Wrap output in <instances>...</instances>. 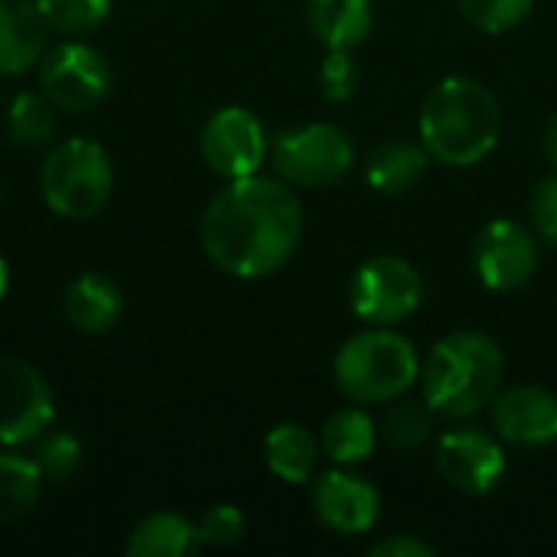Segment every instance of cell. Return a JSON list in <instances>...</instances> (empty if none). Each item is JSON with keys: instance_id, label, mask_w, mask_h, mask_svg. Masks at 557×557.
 <instances>
[{"instance_id": "1", "label": "cell", "mask_w": 557, "mask_h": 557, "mask_svg": "<svg viewBox=\"0 0 557 557\" xmlns=\"http://www.w3.org/2000/svg\"><path fill=\"white\" fill-rule=\"evenodd\" d=\"M304 238V206L281 176H242L209 199L199 219L206 258L228 277L258 281L281 271Z\"/></svg>"}, {"instance_id": "2", "label": "cell", "mask_w": 557, "mask_h": 557, "mask_svg": "<svg viewBox=\"0 0 557 557\" xmlns=\"http://www.w3.org/2000/svg\"><path fill=\"white\" fill-rule=\"evenodd\" d=\"M418 134L431 160L444 166H476L503 137L499 98L470 75L441 78L421 104Z\"/></svg>"}, {"instance_id": "3", "label": "cell", "mask_w": 557, "mask_h": 557, "mask_svg": "<svg viewBox=\"0 0 557 557\" xmlns=\"http://www.w3.org/2000/svg\"><path fill=\"white\" fill-rule=\"evenodd\" d=\"M506 356L499 343L476 330H457L434 343L421 362V398L444 421H470L503 388Z\"/></svg>"}, {"instance_id": "4", "label": "cell", "mask_w": 557, "mask_h": 557, "mask_svg": "<svg viewBox=\"0 0 557 557\" xmlns=\"http://www.w3.org/2000/svg\"><path fill=\"white\" fill-rule=\"evenodd\" d=\"M333 379L349 401L385 405L401 398L421 379V356L398 330L372 326L339 346L333 359Z\"/></svg>"}, {"instance_id": "5", "label": "cell", "mask_w": 557, "mask_h": 557, "mask_svg": "<svg viewBox=\"0 0 557 557\" xmlns=\"http://www.w3.org/2000/svg\"><path fill=\"white\" fill-rule=\"evenodd\" d=\"M114 193L111 153L91 137H69L49 147L39 166V196L59 219H95Z\"/></svg>"}, {"instance_id": "6", "label": "cell", "mask_w": 557, "mask_h": 557, "mask_svg": "<svg viewBox=\"0 0 557 557\" xmlns=\"http://www.w3.org/2000/svg\"><path fill=\"white\" fill-rule=\"evenodd\" d=\"M271 163L284 183L300 189H323L352 170L356 147L343 127L313 121L281 131L271 140Z\"/></svg>"}, {"instance_id": "7", "label": "cell", "mask_w": 557, "mask_h": 557, "mask_svg": "<svg viewBox=\"0 0 557 557\" xmlns=\"http://www.w3.org/2000/svg\"><path fill=\"white\" fill-rule=\"evenodd\" d=\"M424 300V281L418 268L398 255H375L359 264L349 281L352 313L372 326H395L418 313Z\"/></svg>"}, {"instance_id": "8", "label": "cell", "mask_w": 557, "mask_h": 557, "mask_svg": "<svg viewBox=\"0 0 557 557\" xmlns=\"http://www.w3.org/2000/svg\"><path fill=\"white\" fill-rule=\"evenodd\" d=\"M39 88L59 111H88L111 91V65L101 49L75 36L46 46L39 59Z\"/></svg>"}, {"instance_id": "9", "label": "cell", "mask_w": 557, "mask_h": 557, "mask_svg": "<svg viewBox=\"0 0 557 557\" xmlns=\"http://www.w3.org/2000/svg\"><path fill=\"white\" fill-rule=\"evenodd\" d=\"M199 150L206 166L222 180H242L261 173L271 157V140L255 111L242 104H225L209 114L199 134Z\"/></svg>"}, {"instance_id": "10", "label": "cell", "mask_w": 557, "mask_h": 557, "mask_svg": "<svg viewBox=\"0 0 557 557\" xmlns=\"http://www.w3.org/2000/svg\"><path fill=\"white\" fill-rule=\"evenodd\" d=\"M542 261L539 235L519 219H493L473 238V271L493 294L525 287Z\"/></svg>"}, {"instance_id": "11", "label": "cell", "mask_w": 557, "mask_h": 557, "mask_svg": "<svg viewBox=\"0 0 557 557\" xmlns=\"http://www.w3.org/2000/svg\"><path fill=\"white\" fill-rule=\"evenodd\" d=\"M55 421V395L39 369L0 356V447H23Z\"/></svg>"}, {"instance_id": "12", "label": "cell", "mask_w": 557, "mask_h": 557, "mask_svg": "<svg viewBox=\"0 0 557 557\" xmlns=\"http://www.w3.org/2000/svg\"><path fill=\"white\" fill-rule=\"evenodd\" d=\"M434 467L447 486L467 496L493 493L506 476V450L499 434L460 424L437 437L434 444Z\"/></svg>"}, {"instance_id": "13", "label": "cell", "mask_w": 557, "mask_h": 557, "mask_svg": "<svg viewBox=\"0 0 557 557\" xmlns=\"http://www.w3.org/2000/svg\"><path fill=\"white\" fill-rule=\"evenodd\" d=\"M313 512L336 535H366L379 525L382 496L369 480L339 467L313 480Z\"/></svg>"}, {"instance_id": "14", "label": "cell", "mask_w": 557, "mask_h": 557, "mask_svg": "<svg viewBox=\"0 0 557 557\" xmlns=\"http://www.w3.org/2000/svg\"><path fill=\"white\" fill-rule=\"evenodd\" d=\"M490 418L499 441L512 447H548L557 441V395L542 385L499 388Z\"/></svg>"}, {"instance_id": "15", "label": "cell", "mask_w": 557, "mask_h": 557, "mask_svg": "<svg viewBox=\"0 0 557 557\" xmlns=\"http://www.w3.org/2000/svg\"><path fill=\"white\" fill-rule=\"evenodd\" d=\"M49 26L36 0H0V78H16L39 65Z\"/></svg>"}, {"instance_id": "16", "label": "cell", "mask_w": 557, "mask_h": 557, "mask_svg": "<svg viewBox=\"0 0 557 557\" xmlns=\"http://www.w3.org/2000/svg\"><path fill=\"white\" fill-rule=\"evenodd\" d=\"M62 313L78 333L101 336L117 326L124 313V294L114 277L101 271H85L75 281H69L62 294Z\"/></svg>"}, {"instance_id": "17", "label": "cell", "mask_w": 557, "mask_h": 557, "mask_svg": "<svg viewBox=\"0 0 557 557\" xmlns=\"http://www.w3.org/2000/svg\"><path fill=\"white\" fill-rule=\"evenodd\" d=\"M372 20V0H307V26L326 49L362 46Z\"/></svg>"}, {"instance_id": "18", "label": "cell", "mask_w": 557, "mask_h": 557, "mask_svg": "<svg viewBox=\"0 0 557 557\" xmlns=\"http://www.w3.org/2000/svg\"><path fill=\"white\" fill-rule=\"evenodd\" d=\"M428 160H431V153L424 150V144L392 137V140L379 144L375 153L369 157L366 183L382 196H401L421 183V176L428 173Z\"/></svg>"}, {"instance_id": "19", "label": "cell", "mask_w": 557, "mask_h": 557, "mask_svg": "<svg viewBox=\"0 0 557 557\" xmlns=\"http://www.w3.org/2000/svg\"><path fill=\"white\" fill-rule=\"evenodd\" d=\"M202 548L196 522L180 512H153L140 519L124 545L131 557H189Z\"/></svg>"}, {"instance_id": "20", "label": "cell", "mask_w": 557, "mask_h": 557, "mask_svg": "<svg viewBox=\"0 0 557 557\" xmlns=\"http://www.w3.org/2000/svg\"><path fill=\"white\" fill-rule=\"evenodd\" d=\"M264 463L277 480L290 486H304L317 473L320 441L304 424H277L264 437Z\"/></svg>"}, {"instance_id": "21", "label": "cell", "mask_w": 557, "mask_h": 557, "mask_svg": "<svg viewBox=\"0 0 557 557\" xmlns=\"http://www.w3.org/2000/svg\"><path fill=\"white\" fill-rule=\"evenodd\" d=\"M375 444H379V428L369 418L366 405L339 408L336 414H330V421L323 424V434H320V447L336 467L366 463L375 454Z\"/></svg>"}, {"instance_id": "22", "label": "cell", "mask_w": 557, "mask_h": 557, "mask_svg": "<svg viewBox=\"0 0 557 557\" xmlns=\"http://www.w3.org/2000/svg\"><path fill=\"white\" fill-rule=\"evenodd\" d=\"M42 470L16 447L0 450V525L26 519L42 496Z\"/></svg>"}, {"instance_id": "23", "label": "cell", "mask_w": 557, "mask_h": 557, "mask_svg": "<svg viewBox=\"0 0 557 557\" xmlns=\"http://www.w3.org/2000/svg\"><path fill=\"white\" fill-rule=\"evenodd\" d=\"M7 134L20 147H46L55 134V104L42 91H16L7 108Z\"/></svg>"}, {"instance_id": "24", "label": "cell", "mask_w": 557, "mask_h": 557, "mask_svg": "<svg viewBox=\"0 0 557 557\" xmlns=\"http://www.w3.org/2000/svg\"><path fill=\"white\" fill-rule=\"evenodd\" d=\"M36 7L59 36H88L111 16V0H36Z\"/></svg>"}, {"instance_id": "25", "label": "cell", "mask_w": 557, "mask_h": 557, "mask_svg": "<svg viewBox=\"0 0 557 557\" xmlns=\"http://www.w3.org/2000/svg\"><path fill=\"white\" fill-rule=\"evenodd\" d=\"M434 421H437V414L431 411V405L424 398L398 401L385 418V441L401 454H414L434 437Z\"/></svg>"}, {"instance_id": "26", "label": "cell", "mask_w": 557, "mask_h": 557, "mask_svg": "<svg viewBox=\"0 0 557 557\" xmlns=\"http://www.w3.org/2000/svg\"><path fill=\"white\" fill-rule=\"evenodd\" d=\"M33 444V460L42 470L46 483H65L82 467V441L69 431H46Z\"/></svg>"}, {"instance_id": "27", "label": "cell", "mask_w": 557, "mask_h": 557, "mask_svg": "<svg viewBox=\"0 0 557 557\" xmlns=\"http://www.w3.org/2000/svg\"><path fill=\"white\" fill-rule=\"evenodd\" d=\"M532 7L535 0H460V13L467 16V23L490 36L509 33L525 23Z\"/></svg>"}, {"instance_id": "28", "label": "cell", "mask_w": 557, "mask_h": 557, "mask_svg": "<svg viewBox=\"0 0 557 557\" xmlns=\"http://www.w3.org/2000/svg\"><path fill=\"white\" fill-rule=\"evenodd\" d=\"M359 88V65L352 59V49H326V59L320 65V91L326 101L343 104Z\"/></svg>"}, {"instance_id": "29", "label": "cell", "mask_w": 557, "mask_h": 557, "mask_svg": "<svg viewBox=\"0 0 557 557\" xmlns=\"http://www.w3.org/2000/svg\"><path fill=\"white\" fill-rule=\"evenodd\" d=\"M199 542L209 545V548H228L235 542L245 539V529H248V519L238 506L232 503H222V506H212L199 522Z\"/></svg>"}, {"instance_id": "30", "label": "cell", "mask_w": 557, "mask_h": 557, "mask_svg": "<svg viewBox=\"0 0 557 557\" xmlns=\"http://www.w3.org/2000/svg\"><path fill=\"white\" fill-rule=\"evenodd\" d=\"M529 215H532V228H535L539 242L557 248V170L532 189Z\"/></svg>"}, {"instance_id": "31", "label": "cell", "mask_w": 557, "mask_h": 557, "mask_svg": "<svg viewBox=\"0 0 557 557\" xmlns=\"http://www.w3.org/2000/svg\"><path fill=\"white\" fill-rule=\"evenodd\" d=\"M369 555L372 557H434L437 555V548H434V545H428V542H424V539H418V535H388V539L375 542V545L369 548Z\"/></svg>"}, {"instance_id": "32", "label": "cell", "mask_w": 557, "mask_h": 557, "mask_svg": "<svg viewBox=\"0 0 557 557\" xmlns=\"http://www.w3.org/2000/svg\"><path fill=\"white\" fill-rule=\"evenodd\" d=\"M542 150H545V160L557 170V114L548 117V124L542 131Z\"/></svg>"}, {"instance_id": "33", "label": "cell", "mask_w": 557, "mask_h": 557, "mask_svg": "<svg viewBox=\"0 0 557 557\" xmlns=\"http://www.w3.org/2000/svg\"><path fill=\"white\" fill-rule=\"evenodd\" d=\"M7 287H10V268H7V261L0 258V300L7 297Z\"/></svg>"}]
</instances>
